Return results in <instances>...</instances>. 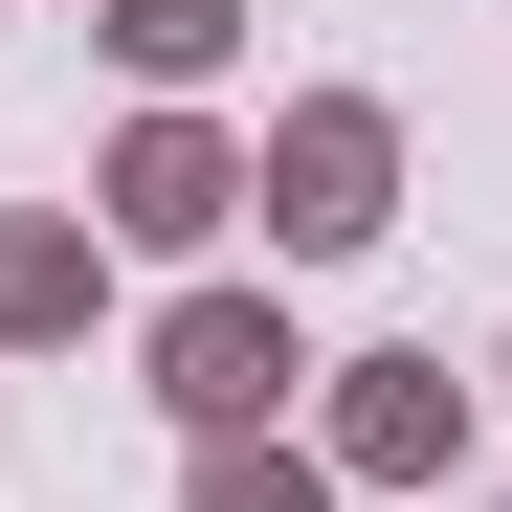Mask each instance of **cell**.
Returning <instances> with one entry per match:
<instances>
[{
    "label": "cell",
    "instance_id": "obj_7",
    "mask_svg": "<svg viewBox=\"0 0 512 512\" xmlns=\"http://www.w3.org/2000/svg\"><path fill=\"white\" fill-rule=\"evenodd\" d=\"M179 512H334V468L290 423H245V446H179Z\"/></svg>",
    "mask_w": 512,
    "mask_h": 512
},
{
    "label": "cell",
    "instance_id": "obj_6",
    "mask_svg": "<svg viewBox=\"0 0 512 512\" xmlns=\"http://www.w3.org/2000/svg\"><path fill=\"white\" fill-rule=\"evenodd\" d=\"M112 67H134L156 112H201L223 67H245V0H112Z\"/></svg>",
    "mask_w": 512,
    "mask_h": 512
},
{
    "label": "cell",
    "instance_id": "obj_2",
    "mask_svg": "<svg viewBox=\"0 0 512 512\" xmlns=\"http://www.w3.org/2000/svg\"><path fill=\"white\" fill-rule=\"evenodd\" d=\"M134 379H156V423H179V446H245V423H290L312 334H290V290H179V312L134 334Z\"/></svg>",
    "mask_w": 512,
    "mask_h": 512
},
{
    "label": "cell",
    "instance_id": "obj_9",
    "mask_svg": "<svg viewBox=\"0 0 512 512\" xmlns=\"http://www.w3.org/2000/svg\"><path fill=\"white\" fill-rule=\"evenodd\" d=\"M490 512H512V490H490Z\"/></svg>",
    "mask_w": 512,
    "mask_h": 512
},
{
    "label": "cell",
    "instance_id": "obj_8",
    "mask_svg": "<svg viewBox=\"0 0 512 512\" xmlns=\"http://www.w3.org/2000/svg\"><path fill=\"white\" fill-rule=\"evenodd\" d=\"M490 379H512V357H490Z\"/></svg>",
    "mask_w": 512,
    "mask_h": 512
},
{
    "label": "cell",
    "instance_id": "obj_1",
    "mask_svg": "<svg viewBox=\"0 0 512 512\" xmlns=\"http://www.w3.org/2000/svg\"><path fill=\"white\" fill-rule=\"evenodd\" d=\"M245 223H268L290 268H357V245L401 223V112L379 90H290L268 134H245Z\"/></svg>",
    "mask_w": 512,
    "mask_h": 512
},
{
    "label": "cell",
    "instance_id": "obj_5",
    "mask_svg": "<svg viewBox=\"0 0 512 512\" xmlns=\"http://www.w3.org/2000/svg\"><path fill=\"white\" fill-rule=\"evenodd\" d=\"M90 312H112V245L67 201H0V357H67Z\"/></svg>",
    "mask_w": 512,
    "mask_h": 512
},
{
    "label": "cell",
    "instance_id": "obj_4",
    "mask_svg": "<svg viewBox=\"0 0 512 512\" xmlns=\"http://www.w3.org/2000/svg\"><path fill=\"white\" fill-rule=\"evenodd\" d=\"M245 223V134L223 112H134L90 156V245H156V268H201V245Z\"/></svg>",
    "mask_w": 512,
    "mask_h": 512
},
{
    "label": "cell",
    "instance_id": "obj_3",
    "mask_svg": "<svg viewBox=\"0 0 512 512\" xmlns=\"http://www.w3.org/2000/svg\"><path fill=\"white\" fill-rule=\"evenodd\" d=\"M312 468L334 490H446L468 468V379L446 357H312Z\"/></svg>",
    "mask_w": 512,
    "mask_h": 512
}]
</instances>
